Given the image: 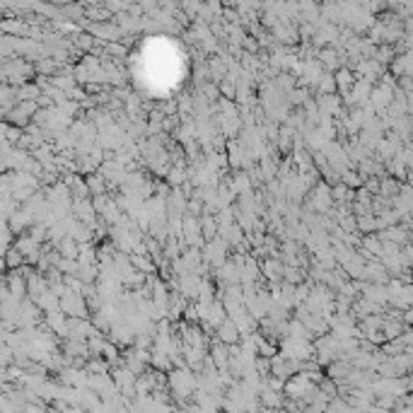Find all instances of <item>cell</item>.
Segmentation results:
<instances>
[{
	"mask_svg": "<svg viewBox=\"0 0 413 413\" xmlns=\"http://www.w3.org/2000/svg\"><path fill=\"white\" fill-rule=\"evenodd\" d=\"M5 264L12 266V268H15V266H20V264H22V254H20L17 249H10V251H7V256H5Z\"/></svg>",
	"mask_w": 413,
	"mask_h": 413,
	"instance_id": "1",
	"label": "cell"
}]
</instances>
